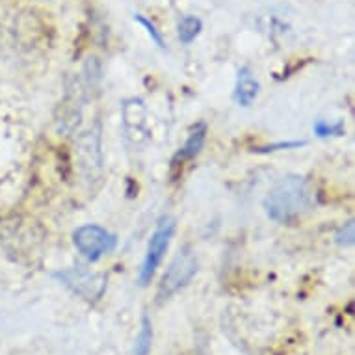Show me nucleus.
<instances>
[{"instance_id": "nucleus-1", "label": "nucleus", "mask_w": 355, "mask_h": 355, "mask_svg": "<svg viewBox=\"0 0 355 355\" xmlns=\"http://www.w3.org/2000/svg\"><path fill=\"white\" fill-rule=\"evenodd\" d=\"M262 205L270 220L294 223L315 209L316 190L302 175H286L270 190Z\"/></svg>"}, {"instance_id": "nucleus-2", "label": "nucleus", "mask_w": 355, "mask_h": 355, "mask_svg": "<svg viewBox=\"0 0 355 355\" xmlns=\"http://www.w3.org/2000/svg\"><path fill=\"white\" fill-rule=\"evenodd\" d=\"M175 227H177V223L169 216L158 221L157 229H155V233L151 234V240L147 244L146 257H144L140 274H138V281H140L141 286L151 283L153 275L157 274L158 266L162 264L164 255L169 250V244H171V239H173Z\"/></svg>"}, {"instance_id": "nucleus-3", "label": "nucleus", "mask_w": 355, "mask_h": 355, "mask_svg": "<svg viewBox=\"0 0 355 355\" xmlns=\"http://www.w3.org/2000/svg\"><path fill=\"white\" fill-rule=\"evenodd\" d=\"M196 274H198V255L190 245H184L164 274L160 288H158L160 300H168L175 292L184 288Z\"/></svg>"}, {"instance_id": "nucleus-4", "label": "nucleus", "mask_w": 355, "mask_h": 355, "mask_svg": "<svg viewBox=\"0 0 355 355\" xmlns=\"http://www.w3.org/2000/svg\"><path fill=\"white\" fill-rule=\"evenodd\" d=\"M73 242H75L76 250L92 262L99 261L105 255L112 253L117 245L116 234H112L110 231H106L105 227L95 225V223H87V225L76 229L73 233Z\"/></svg>"}, {"instance_id": "nucleus-5", "label": "nucleus", "mask_w": 355, "mask_h": 355, "mask_svg": "<svg viewBox=\"0 0 355 355\" xmlns=\"http://www.w3.org/2000/svg\"><path fill=\"white\" fill-rule=\"evenodd\" d=\"M259 95V82L251 75L250 67H242L236 76V86H234V103L240 106H251L255 103Z\"/></svg>"}, {"instance_id": "nucleus-6", "label": "nucleus", "mask_w": 355, "mask_h": 355, "mask_svg": "<svg viewBox=\"0 0 355 355\" xmlns=\"http://www.w3.org/2000/svg\"><path fill=\"white\" fill-rule=\"evenodd\" d=\"M205 138H207V125H205V123H198V125L190 130V135H188L184 146L181 147V151L175 155V166L179 162L184 164L188 162V160H193V158L198 157L205 146Z\"/></svg>"}, {"instance_id": "nucleus-7", "label": "nucleus", "mask_w": 355, "mask_h": 355, "mask_svg": "<svg viewBox=\"0 0 355 355\" xmlns=\"http://www.w3.org/2000/svg\"><path fill=\"white\" fill-rule=\"evenodd\" d=\"M56 277H60V279L64 281L65 285L71 286L73 291H76L78 294H82V296H84V286H87L89 296H97V294L94 292V285L95 283H105V281H103V277L89 274V272H86V270H80V268L67 270V272H60V274H56Z\"/></svg>"}, {"instance_id": "nucleus-8", "label": "nucleus", "mask_w": 355, "mask_h": 355, "mask_svg": "<svg viewBox=\"0 0 355 355\" xmlns=\"http://www.w3.org/2000/svg\"><path fill=\"white\" fill-rule=\"evenodd\" d=\"M201 30H203V23L196 15H187L177 24V35H179V41L182 45H190L201 34Z\"/></svg>"}, {"instance_id": "nucleus-9", "label": "nucleus", "mask_w": 355, "mask_h": 355, "mask_svg": "<svg viewBox=\"0 0 355 355\" xmlns=\"http://www.w3.org/2000/svg\"><path fill=\"white\" fill-rule=\"evenodd\" d=\"M151 346H153V326L151 320L144 316L141 318V326L140 331H138V337H136V344L132 354L130 355H149L151 354Z\"/></svg>"}, {"instance_id": "nucleus-10", "label": "nucleus", "mask_w": 355, "mask_h": 355, "mask_svg": "<svg viewBox=\"0 0 355 355\" xmlns=\"http://www.w3.org/2000/svg\"><path fill=\"white\" fill-rule=\"evenodd\" d=\"M135 21H138V23H140L141 26H144V28L147 30V34H149V37H151V40L155 41V45H157L158 49L166 47V43H164L162 34H160V30H158L157 26H155V23H153V21H149V19L144 17V15H140V13H136Z\"/></svg>"}, {"instance_id": "nucleus-11", "label": "nucleus", "mask_w": 355, "mask_h": 355, "mask_svg": "<svg viewBox=\"0 0 355 355\" xmlns=\"http://www.w3.org/2000/svg\"><path fill=\"white\" fill-rule=\"evenodd\" d=\"M315 132L320 138H327V136H340L344 132V121H338L335 125H329L326 121L315 123Z\"/></svg>"}, {"instance_id": "nucleus-12", "label": "nucleus", "mask_w": 355, "mask_h": 355, "mask_svg": "<svg viewBox=\"0 0 355 355\" xmlns=\"http://www.w3.org/2000/svg\"><path fill=\"white\" fill-rule=\"evenodd\" d=\"M354 220L346 221L344 225H340L338 227V231L335 233V242H337L338 245H352L354 244Z\"/></svg>"}, {"instance_id": "nucleus-13", "label": "nucleus", "mask_w": 355, "mask_h": 355, "mask_svg": "<svg viewBox=\"0 0 355 355\" xmlns=\"http://www.w3.org/2000/svg\"><path fill=\"white\" fill-rule=\"evenodd\" d=\"M37 2H47V0H37Z\"/></svg>"}]
</instances>
